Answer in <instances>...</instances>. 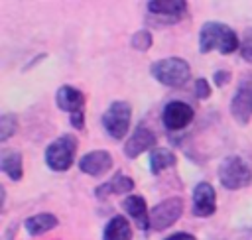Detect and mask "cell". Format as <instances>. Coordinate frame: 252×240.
Segmentation results:
<instances>
[{
  "mask_svg": "<svg viewBox=\"0 0 252 240\" xmlns=\"http://www.w3.org/2000/svg\"><path fill=\"white\" fill-rule=\"evenodd\" d=\"M236 49H240V41L230 26H226L222 22L203 24V28L199 31V51L201 53L219 51L222 55H228V53H234Z\"/></svg>",
  "mask_w": 252,
  "mask_h": 240,
  "instance_id": "6da1fadb",
  "label": "cell"
},
{
  "mask_svg": "<svg viewBox=\"0 0 252 240\" xmlns=\"http://www.w3.org/2000/svg\"><path fill=\"white\" fill-rule=\"evenodd\" d=\"M150 73L158 83L165 87H183L191 77L189 63L181 57H165V59L154 61L150 67Z\"/></svg>",
  "mask_w": 252,
  "mask_h": 240,
  "instance_id": "7a4b0ae2",
  "label": "cell"
},
{
  "mask_svg": "<svg viewBox=\"0 0 252 240\" xmlns=\"http://www.w3.org/2000/svg\"><path fill=\"white\" fill-rule=\"evenodd\" d=\"M219 181L228 191L242 189L252 183V169L240 155H226L219 165Z\"/></svg>",
  "mask_w": 252,
  "mask_h": 240,
  "instance_id": "3957f363",
  "label": "cell"
},
{
  "mask_svg": "<svg viewBox=\"0 0 252 240\" xmlns=\"http://www.w3.org/2000/svg\"><path fill=\"white\" fill-rule=\"evenodd\" d=\"M77 138L73 134H63L51 142L45 150V163L51 171H67L75 161Z\"/></svg>",
  "mask_w": 252,
  "mask_h": 240,
  "instance_id": "277c9868",
  "label": "cell"
},
{
  "mask_svg": "<svg viewBox=\"0 0 252 240\" xmlns=\"http://www.w3.org/2000/svg\"><path fill=\"white\" fill-rule=\"evenodd\" d=\"M130 118H132V108L128 102L124 100H114L102 114L100 122L104 132L114 138V140H122L130 128Z\"/></svg>",
  "mask_w": 252,
  "mask_h": 240,
  "instance_id": "5b68a950",
  "label": "cell"
},
{
  "mask_svg": "<svg viewBox=\"0 0 252 240\" xmlns=\"http://www.w3.org/2000/svg\"><path fill=\"white\" fill-rule=\"evenodd\" d=\"M55 102L61 110H65L71 118V124L75 128H83L85 126V94L71 87V85H63L57 89V94H55Z\"/></svg>",
  "mask_w": 252,
  "mask_h": 240,
  "instance_id": "8992f818",
  "label": "cell"
},
{
  "mask_svg": "<svg viewBox=\"0 0 252 240\" xmlns=\"http://www.w3.org/2000/svg\"><path fill=\"white\" fill-rule=\"evenodd\" d=\"M183 212V199L179 197H169L161 203H158L152 210H150V228L152 230H165L169 228L173 222L179 220Z\"/></svg>",
  "mask_w": 252,
  "mask_h": 240,
  "instance_id": "52a82bcc",
  "label": "cell"
},
{
  "mask_svg": "<svg viewBox=\"0 0 252 240\" xmlns=\"http://www.w3.org/2000/svg\"><path fill=\"white\" fill-rule=\"evenodd\" d=\"M150 18H154L158 24H177L187 16V2L185 0H158L146 4Z\"/></svg>",
  "mask_w": 252,
  "mask_h": 240,
  "instance_id": "ba28073f",
  "label": "cell"
},
{
  "mask_svg": "<svg viewBox=\"0 0 252 240\" xmlns=\"http://www.w3.org/2000/svg\"><path fill=\"white\" fill-rule=\"evenodd\" d=\"M230 114L238 124H248L252 118V79H242L230 100Z\"/></svg>",
  "mask_w": 252,
  "mask_h": 240,
  "instance_id": "9c48e42d",
  "label": "cell"
},
{
  "mask_svg": "<svg viewBox=\"0 0 252 240\" xmlns=\"http://www.w3.org/2000/svg\"><path fill=\"white\" fill-rule=\"evenodd\" d=\"M193 116H195V112H193V108L187 102H183V100H171V102H167L163 106L161 122H163V126L167 130L177 132V130H183L187 124H191Z\"/></svg>",
  "mask_w": 252,
  "mask_h": 240,
  "instance_id": "30bf717a",
  "label": "cell"
},
{
  "mask_svg": "<svg viewBox=\"0 0 252 240\" xmlns=\"http://www.w3.org/2000/svg\"><path fill=\"white\" fill-rule=\"evenodd\" d=\"M217 210V195L211 183H197L193 189V214L195 216H211Z\"/></svg>",
  "mask_w": 252,
  "mask_h": 240,
  "instance_id": "8fae6325",
  "label": "cell"
},
{
  "mask_svg": "<svg viewBox=\"0 0 252 240\" xmlns=\"http://www.w3.org/2000/svg\"><path fill=\"white\" fill-rule=\"evenodd\" d=\"M112 167V155L106 150H94L79 159V169L91 177H100Z\"/></svg>",
  "mask_w": 252,
  "mask_h": 240,
  "instance_id": "7c38bea8",
  "label": "cell"
},
{
  "mask_svg": "<svg viewBox=\"0 0 252 240\" xmlns=\"http://www.w3.org/2000/svg\"><path fill=\"white\" fill-rule=\"evenodd\" d=\"M154 144H156V134L148 128V126H138L132 134H130V138L126 140V144H124V153H126V157H130V159H134V157H138L142 151H148L150 148H154Z\"/></svg>",
  "mask_w": 252,
  "mask_h": 240,
  "instance_id": "4fadbf2b",
  "label": "cell"
},
{
  "mask_svg": "<svg viewBox=\"0 0 252 240\" xmlns=\"http://www.w3.org/2000/svg\"><path fill=\"white\" fill-rule=\"evenodd\" d=\"M122 209L128 212V216L134 220V224L140 230L150 228V210L146 207V199L140 195H130L122 201Z\"/></svg>",
  "mask_w": 252,
  "mask_h": 240,
  "instance_id": "5bb4252c",
  "label": "cell"
},
{
  "mask_svg": "<svg viewBox=\"0 0 252 240\" xmlns=\"http://www.w3.org/2000/svg\"><path fill=\"white\" fill-rule=\"evenodd\" d=\"M132 189H134V179L124 175V173H116L110 181H106V183H102L100 187L94 189V197L104 199L108 195H126Z\"/></svg>",
  "mask_w": 252,
  "mask_h": 240,
  "instance_id": "9a60e30c",
  "label": "cell"
},
{
  "mask_svg": "<svg viewBox=\"0 0 252 240\" xmlns=\"http://www.w3.org/2000/svg\"><path fill=\"white\" fill-rule=\"evenodd\" d=\"M0 169L12 179V181H20L24 175V161L20 151L16 150H4L0 153Z\"/></svg>",
  "mask_w": 252,
  "mask_h": 240,
  "instance_id": "2e32d148",
  "label": "cell"
},
{
  "mask_svg": "<svg viewBox=\"0 0 252 240\" xmlns=\"http://www.w3.org/2000/svg\"><path fill=\"white\" fill-rule=\"evenodd\" d=\"M102 240H132V228L128 220L120 214L112 216L104 226Z\"/></svg>",
  "mask_w": 252,
  "mask_h": 240,
  "instance_id": "e0dca14e",
  "label": "cell"
},
{
  "mask_svg": "<svg viewBox=\"0 0 252 240\" xmlns=\"http://www.w3.org/2000/svg\"><path fill=\"white\" fill-rule=\"evenodd\" d=\"M57 216L51 214V212H39V214H33V216H28L24 226L28 230V234L32 236H37V234H43L47 230H53L57 226Z\"/></svg>",
  "mask_w": 252,
  "mask_h": 240,
  "instance_id": "ac0fdd59",
  "label": "cell"
},
{
  "mask_svg": "<svg viewBox=\"0 0 252 240\" xmlns=\"http://www.w3.org/2000/svg\"><path fill=\"white\" fill-rule=\"evenodd\" d=\"M175 163H177V157L167 148H154L150 151V171L154 175H158L159 171H163L167 167H173Z\"/></svg>",
  "mask_w": 252,
  "mask_h": 240,
  "instance_id": "d6986e66",
  "label": "cell"
},
{
  "mask_svg": "<svg viewBox=\"0 0 252 240\" xmlns=\"http://www.w3.org/2000/svg\"><path fill=\"white\" fill-rule=\"evenodd\" d=\"M18 130V120L14 114H2L0 116V142H6L12 138Z\"/></svg>",
  "mask_w": 252,
  "mask_h": 240,
  "instance_id": "ffe728a7",
  "label": "cell"
},
{
  "mask_svg": "<svg viewBox=\"0 0 252 240\" xmlns=\"http://www.w3.org/2000/svg\"><path fill=\"white\" fill-rule=\"evenodd\" d=\"M152 43H154V37H152V33H150L148 30L136 31V33L132 35V39H130V45H132L136 51H148V49L152 47Z\"/></svg>",
  "mask_w": 252,
  "mask_h": 240,
  "instance_id": "44dd1931",
  "label": "cell"
},
{
  "mask_svg": "<svg viewBox=\"0 0 252 240\" xmlns=\"http://www.w3.org/2000/svg\"><path fill=\"white\" fill-rule=\"evenodd\" d=\"M238 51H240V55H242L244 61L252 63V28H248L244 31V37L240 41V49Z\"/></svg>",
  "mask_w": 252,
  "mask_h": 240,
  "instance_id": "7402d4cb",
  "label": "cell"
},
{
  "mask_svg": "<svg viewBox=\"0 0 252 240\" xmlns=\"http://www.w3.org/2000/svg\"><path fill=\"white\" fill-rule=\"evenodd\" d=\"M195 94H197V98H209L211 96V87H209V83L205 81V79H197L195 81Z\"/></svg>",
  "mask_w": 252,
  "mask_h": 240,
  "instance_id": "603a6c76",
  "label": "cell"
},
{
  "mask_svg": "<svg viewBox=\"0 0 252 240\" xmlns=\"http://www.w3.org/2000/svg\"><path fill=\"white\" fill-rule=\"evenodd\" d=\"M213 81H215V85H217V87H224V85L230 81V73H228L226 69L215 71V75H213Z\"/></svg>",
  "mask_w": 252,
  "mask_h": 240,
  "instance_id": "cb8c5ba5",
  "label": "cell"
},
{
  "mask_svg": "<svg viewBox=\"0 0 252 240\" xmlns=\"http://www.w3.org/2000/svg\"><path fill=\"white\" fill-rule=\"evenodd\" d=\"M163 240H197V238L193 234H189V232H175V234H171V236H167Z\"/></svg>",
  "mask_w": 252,
  "mask_h": 240,
  "instance_id": "d4e9b609",
  "label": "cell"
}]
</instances>
